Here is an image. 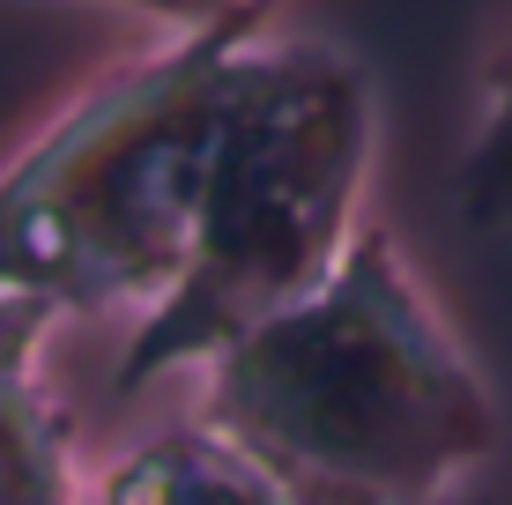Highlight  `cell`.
I'll use <instances>...</instances> for the list:
<instances>
[{
	"instance_id": "6da1fadb",
	"label": "cell",
	"mask_w": 512,
	"mask_h": 505,
	"mask_svg": "<svg viewBox=\"0 0 512 505\" xmlns=\"http://www.w3.org/2000/svg\"><path fill=\"white\" fill-rule=\"evenodd\" d=\"M193 424L282 505H453L505 439L483 372L379 223L312 298L201 364Z\"/></svg>"
},
{
	"instance_id": "7a4b0ae2",
	"label": "cell",
	"mask_w": 512,
	"mask_h": 505,
	"mask_svg": "<svg viewBox=\"0 0 512 505\" xmlns=\"http://www.w3.org/2000/svg\"><path fill=\"white\" fill-rule=\"evenodd\" d=\"M253 38L260 15L171 30L0 171V298L45 320H149L179 290Z\"/></svg>"
},
{
	"instance_id": "3957f363",
	"label": "cell",
	"mask_w": 512,
	"mask_h": 505,
	"mask_svg": "<svg viewBox=\"0 0 512 505\" xmlns=\"http://www.w3.org/2000/svg\"><path fill=\"white\" fill-rule=\"evenodd\" d=\"M372 149V75L342 45L260 30L216 142L193 260L179 290L134 320L112 387L141 394L149 379L201 372L260 320L312 298L364 231Z\"/></svg>"
},
{
	"instance_id": "277c9868",
	"label": "cell",
	"mask_w": 512,
	"mask_h": 505,
	"mask_svg": "<svg viewBox=\"0 0 512 505\" xmlns=\"http://www.w3.org/2000/svg\"><path fill=\"white\" fill-rule=\"evenodd\" d=\"M45 335L52 320L38 305L0 298V505H90L67 409L38 372Z\"/></svg>"
},
{
	"instance_id": "5b68a950",
	"label": "cell",
	"mask_w": 512,
	"mask_h": 505,
	"mask_svg": "<svg viewBox=\"0 0 512 505\" xmlns=\"http://www.w3.org/2000/svg\"><path fill=\"white\" fill-rule=\"evenodd\" d=\"M90 505H282L260 468H245L216 431L171 424L119 454L90 483Z\"/></svg>"
},
{
	"instance_id": "8992f818",
	"label": "cell",
	"mask_w": 512,
	"mask_h": 505,
	"mask_svg": "<svg viewBox=\"0 0 512 505\" xmlns=\"http://www.w3.org/2000/svg\"><path fill=\"white\" fill-rule=\"evenodd\" d=\"M453 194H461V216L475 231H512V30L483 67V112H475V134L461 149Z\"/></svg>"
},
{
	"instance_id": "52a82bcc",
	"label": "cell",
	"mask_w": 512,
	"mask_h": 505,
	"mask_svg": "<svg viewBox=\"0 0 512 505\" xmlns=\"http://www.w3.org/2000/svg\"><path fill=\"white\" fill-rule=\"evenodd\" d=\"M112 8L156 15L164 30H216V23H245V15H260L268 0H112Z\"/></svg>"
}]
</instances>
